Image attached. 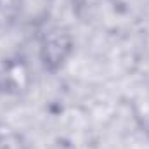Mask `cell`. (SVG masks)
Instances as JSON below:
<instances>
[]
</instances>
